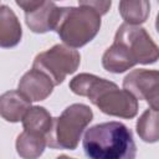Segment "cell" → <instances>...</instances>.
<instances>
[{
  "label": "cell",
  "mask_w": 159,
  "mask_h": 159,
  "mask_svg": "<svg viewBox=\"0 0 159 159\" xmlns=\"http://www.w3.org/2000/svg\"><path fill=\"white\" fill-rule=\"evenodd\" d=\"M82 147L88 159H135L137 157L133 134L119 122L91 127L84 133Z\"/></svg>",
  "instance_id": "cell-1"
},
{
  "label": "cell",
  "mask_w": 159,
  "mask_h": 159,
  "mask_svg": "<svg viewBox=\"0 0 159 159\" xmlns=\"http://www.w3.org/2000/svg\"><path fill=\"white\" fill-rule=\"evenodd\" d=\"M101 16L87 1H78V6L58 7L53 31L66 46L80 48L97 36L101 29Z\"/></svg>",
  "instance_id": "cell-2"
},
{
  "label": "cell",
  "mask_w": 159,
  "mask_h": 159,
  "mask_svg": "<svg viewBox=\"0 0 159 159\" xmlns=\"http://www.w3.org/2000/svg\"><path fill=\"white\" fill-rule=\"evenodd\" d=\"M92 119L93 112L88 106L82 103L68 106L60 117L53 118L51 130L46 137L47 145L52 149L75 150Z\"/></svg>",
  "instance_id": "cell-3"
},
{
  "label": "cell",
  "mask_w": 159,
  "mask_h": 159,
  "mask_svg": "<svg viewBox=\"0 0 159 159\" xmlns=\"http://www.w3.org/2000/svg\"><path fill=\"white\" fill-rule=\"evenodd\" d=\"M81 62V55L77 50L57 43L51 48L40 52L32 63V68L46 73L55 86L61 84L67 75L76 72Z\"/></svg>",
  "instance_id": "cell-4"
},
{
  "label": "cell",
  "mask_w": 159,
  "mask_h": 159,
  "mask_svg": "<svg viewBox=\"0 0 159 159\" xmlns=\"http://www.w3.org/2000/svg\"><path fill=\"white\" fill-rule=\"evenodd\" d=\"M113 42L122 46L135 65H150L159 60V47L144 27L124 22L118 27Z\"/></svg>",
  "instance_id": "cell-5"
},
{
  "label": "cell",
  "mask_w": 159,
  "mask_h": 159,
  "mask_svg": "<svg viewBox=\"0 0 159 159\" xmlns=\"http://www.w3.org/2000/svg\"><path fill=\"white\" fill-rule=\"evenodd\" d=\"M123 88L137 99H144L150 109L159 112V71L138 68L123 80Z\"/></svg>",
  "instance_id": "cell-6"
},
{
  "label": "cell",
  "mask_w": 159,
  "mask_h": 159,
  "mask_svg": "<svg viewBox=\"0 0 159 159\" xmlns=\"http://www.w3.org/2000/svg\"><path fill=\"white\" fill-rule=\"evenodd\" d=\"M93 104L104 114L124 119L134 118L138 113V99L124 88L119 89L116 83L103 91Z\"/></svg>",
  "instance_id": "cell-7"
},
{
  "label": "cell",
  "mask_w": 159,
  "mask_h": 159,
  "mask_svg": "<svg viewBox=\"0 0 159 159\" xmlns=\"http://www.w3.org/2000/svg\"><path fill=\"white\" fill-rule=\"evenodd\" d=\"M16 5L25 12V22L35 34H45L55 29L58 7L52 1L16 0Z\"/></svg>",
  "instance_id": "cell-8"
},
{
  "label": "cell",
  "mask_w": 159,
  "mask_h": 159,
  "mask_svg": "<svg viewBox=\"0 0 159 159\" xmlns=\"http://www.w3.org/2000/svg\"><path fill=\"white\" fill-rule=\"evenodd\" d=\"M52 80L40 70L31 68L19 81L17 91L30 102L46 99L53 89Z\"/></svg>",
  "instance_id": "cell-9"
},
{
  "label": "cell",
  "mask_w": 159,
  "mask_h": 159,
  "mask_svg": "<svg viewBox=\"0 0 159 159\" xmlns=\"http://www.w3.org/2000/svg\"><path fill=\"white\" fill-rule=\"evenodd\" d=\"M113 84L114 82L97 77L94 75L80 73L70 81V89L77 96L87 97L93 103L103 91Z\"/></svg>",
  "instance_id": "cell-10"
},
{
  "label": "cell",
  "mask_w": 159,
  "mask_h": 159,
  "mask_svg": "<svg viewBox=\"0 0 159 159\" xmlns=\"http://www.w3.org/2000/svg\"><path fill=\"white\" fill-rule=\"evenodd\" d=\"M30 108L31 102L19 91H7L0 97V114L6 122L17 123L22 120Z\"/></svg>",
  "instance_id": "cell-11"
},
{
  "label": "cell",
  "mask_w": 159,
  "mask_h": 159,
  "mask_svg": "<svg viewBox=\"0 0 159 159\" xmlns=\"http://www.w3.org/2000/svg\"><path fill=\"white\" fill-rule=\"evenodd\" d=\"M22 30L15 12L6 5L0 6V46L14 47L21 41Z\"/></svg>",
  "instance_id": "cell-12"
},
{
  "label": "cell",
  "mask_w": 159,
  "mask_h": 159,
  "mask_svg": "<svg viewBox=\"0 0 159 159\" xmlns=\"http://www.w3.org/2000/svg\"><path fill=\"white\" fill-rule=\"evenodd\" d=\"M21 122L24 130L47 137L48 132L51 130L53 118L45 107L34 106L26 112Z\"/></svg>",
  "instance_id": "cell-13"
},
{
  "label": "cell",
  "mask_w": 159,
  "mask_h": 159,
  "mask_svg": "<svg viewBox=\"0 0 159 159\" xmlns=\"http://www.w3.org/2000/svg\"><path fill=\"white\" fill-rule=\"evenodd\" d=\"M47 145L46 137L24 130L16 138V152L22 159H37Z\"/></svg>",
  "instance_id": "cell-14"
},
{
  "label": "cell",
  "mask_w": 159,
  "mask_h": 159,
  "mask_svg": "<svg viewBox=\"0 0 159 159\" xmlns=\"http://www.w3.org/2000/svg\"><path fill=\"white\" fill-rule=\"evenodd\" d=\"M102 66L104 70L112 73H123L127 70L135 66L129 55L122 46L113 42L102 56Z\"/></svg>",
  "instance_id": "cell-15"
},
{
  "label": "cell",
  "mask_w": 159,
  "mask_h": 159,
  "mask_svg": "<svg viewBox=\"0 0 159 159\" xmlns=\"http://www.w3.org/2000/svg\"><path fill=\"white\" fill-rule=\"evenodd\" d=\"M118 9L125 24L139 26L145 22L149 16L150 2L147 0H122Z\"/></svg>",
  "instance_id": "cell-16"
},
{
  "label": "cell",
  "mask_w": 159,
  "mask_h": 159,
  "mask_svg": "<svg viewBox=\"0 0 159 159\" xmlns=\"http://www.w3.org/2000/svg\"><path fill=\"white\" fill-rule=\"evenodd\" d=\"M135 129L143 142H159V112L147 109L137 120Z\"/></svg>",
  "instance_id": "cell-17"
},
{
  "label": "cell",
  "mask_w": 159,
  "mask_h": 159,
  "mask_svg": "<svg viewBox=\"0 0 159 159\" xmlns=\"http://www.w3.org/2000/svg\"><path fill=\"white\" fill-rule=\"evenodd\" d=\"M155 29H157V31H158V34H159V12H158L157 19H155Z\"/></svg>",
  "instance_id": "cell-18"
},
{
  "label": "cell",
  "mask_w": 159,
  "mask_h": 159,
  "mask_svg": "<svg viewBox=\"0 0 159 159\" xmlns=\"http://www.w3.org/2000/svg\"><path fill=\"white\" fill-rule=\"evenodd\" d=\"M56 159H75V158H70V157H67V155H60V157H57Z\"/></svg>",
  "instance_id": "cell-19"
}]
</instances>
